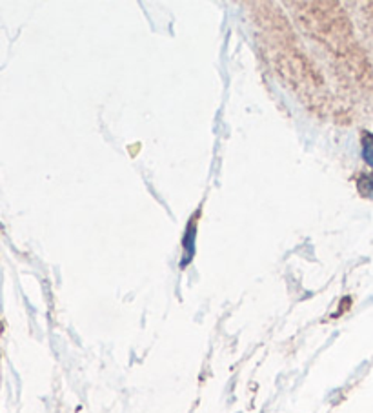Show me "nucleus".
Returning a JSON list of instances; mask_svg holds the SVG:
<instances>
[{"mask_svg":"<svg viewBox=\"0 0 373 413\" xmlns=\"http://www.w3.org/2000/svg\"><path fill=\"white\" fill-rule=\"evenodd\" d=\"M195 239H197V221L193 219L190 224L186 226L184 231V239H182V248H184V255H182L181 268H186V264H190L195 255Z\"/></svg>","mask_w":373,"mask_h":413,"instance_id":"1","label":"nucleus"},{"mask_svg":"<svg viewBox=\"0 0 373 413\" xmlns=\"http://www.w3.org/2000/svg\"><path fill=\"white\" fill-rule=\"evenodd\" d=\"M360 146H363V159L364 162L373 168V133L364 131L363 139H360Z\"/></svg>","mask_w":373,"mask_h":413,"instance_id":"2","label":"nucleus"},{"mask_svg":"<svg viewBox=\"0 0 373 413\" xmlns=\"http://www.w3.org/2000/svg\"><path fill=\"white\" fill-rule=\"evenodd\" d=\"M363 180H364V184L368 186L370 193H373V174L368 175V177H363Z\"/></svg>","mask_w":373,"mask_h":413,"instance_id":"3","label":"nucleus"}]
</instances>
